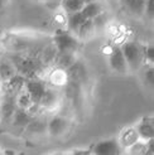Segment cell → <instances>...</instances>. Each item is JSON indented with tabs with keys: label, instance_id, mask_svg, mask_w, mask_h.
Here are the masks:
<instances>
[{
	"label": "cell",
	"instance_id": "10",
	"mask_svg": "<svg viewBox=\"0 0 154 155\" xmlns=\"http://www.w3.org/2000/svg\"><path fill=\"white\" fill-rule=\"evenodd\" d=\"M68 121L65 119V117H61V116H57V117L52 119L48 124V131L49 134L53 136V137H58L61 135H63L67 129H68Z\"/></svg>",
	"mask_w": 154,
	"mask_h": 155
},
{
	"label": "cell",
	"instance_id": "1",
	"mask_svg": "<svg viewBox=\"0 0 154 155\" xmlns=\"http://www.w3.org/2000/svg\"><path fill=\"white\" fill-rule=\"evenodd\" d=\"M129 72H136L142 68L145 59V48L136 42H128L121 47Z\"/></svg>",
	"mask_w": 154,
	"mask_h": 155
},
{
	"label": "cell",
	"instance_id": "20",
	"mask_svg": "<svg viewBox=\"0 0 154 155\" xmlns=\"http://www.w3.org/2000/svg\"><path fill=\"white\" fill-rule=\"evenodd\" d=\"M61 4H62L63 9L68 14L70 13H76V12H81V9L85 5L83 0H62Z\"/></svg>",
	"mask_w": 154,
	"mask_h": 155
},
{
	"label": "cell",
	"instance_id": "24",
	"mask_svg": "<svg viewBox=\"0 0 154 155\" xmlns=\"http://www.w3.org/2000/svg\"><path fill=\"white\" fill-rule=\"evenodd\" d=\"M145 9H147L148 17L153 18V0H148V3H145Z\"/></svg>",
	"mask_w": 154,
	"mask_h": 155
},
{
	"label": "cell",
	"instance_id": "25",
	"mask_svg": "<svg viewBox=\"0 0 154 155\" xmlns=\"http://www.w3.org/2000/svg\"><path fill=\"white\" fill-rule=\"evenodd\" d=\"M8 2H9V0H0V18L3 17V14H4L5 9H6Z\"/></svg>",
	"mask_w": 154,
	"mask_h": 155
},
{
	"label": "cell",
	"instance_id": "6",
	"mask_svg": "<svg viewBox=\"0 0 154 155\" xmlns=\"http://www.w3.org/2000/svg\"><path fill=\"white\" fill-rule=\"evenodd\" d=\"M121 150L122 148L120 146L116 139L100 141L94 146V154H97V155H116V154H120Z\"/></svg>",
	"mask_w": 154,
	"mask_h": 155
},
{
	"label": "cell",
	"instance_id": "4",
	"mask_svg": "<svg viewBox=\"0 0 154 155\" xmlns=\"http://www.w3.org/2000/svg\"><path fill=\"white\" fill-rule=\"evenodd\" d=\"M109 64L111 67L112 71H115L119 74H128L129 73V68L126 64L125 57L122 54V51L120 47H114L110 57H109Z\"/></svg>",
	"mask_w": 154,
	"mask_h": 155
},
{
	"label": "cell",
	"instance_id": "22",
	"mask_svg": "<svg viewBox=\"0 0 154 155\" xmlns=\"http://www.w3.org/2000/svg\"><path fill=\"white\" fill-rule=\"evenodd\" d=\"M129 153L130 154H147V141L139 139L133 145L129 146Z\"/></svg>",
	"mask_w": 154,
	"mask_h": 155
},
{
	"label": "cell",
	"instance_id": "17",
	"mask_svg": "<svg viewBox=\"0 0 154 155\" xmlns=\"http://www.w3.org/2000/svg\"><path fill=\"white\" fill-rule=\"evenodd\" d=\"M101 12H102V5L100 3H97V2H92V3L85 4L83 8L81 9V13L85 15V18L86 19H94Z\"/></svg>",
	"mask_w": 154,
	"mask_h": 155
},
{
	"label": "cell",
	"instance_id": "11",
	"mask_svg": "<svg viewBox=\"0 0 154 155\" xmlns=\"http://www.w3.org/2000/svg\"><path fill=\"white\" fill-rule=\"evenodd\" d=\"M138 140H139V135H138L136 130L132 129V127H126L120 133L118 141L121 148H129L130 145H133Z\"/></svg>",
	"mask_w": 154,
	"mask_h": 155
},
{
	"label": "cell",
	"instance_id": "5",
	"mask_svg": "<svg viewBox=\"0 0 154 155\" xmlns=\"http://www.w3.org/2000/svg\"><path fill=\"white\" fill-rule=\"evenodd\" d=\"M24 86H25V91L28 92L30 100H32V102L39 105L41 100L45 92V88H47L45 87V83L38 80H29V81H25Z\"/></svg>",
	"mask_w": 154,
	"mask_h": 155
},
{
	"label": "cell",
	"instance_id": "3",
	"mask_svg": "<svg viewBox=\"0 0 154 155\" xmlns=\"http://www.w3.org/2000/svg\"><path fill=\"white\" fill-rule=\"evenodd\" d=\"M56 47L61 54H75L79 49V41L70 32H58L53 38Z\"/></svg>",
	"mask_w": 154,
	"mask_h": 155
},
{
	"label": "cell",
	"instance_id": "2",
	"mask_svg": "<svg viewBox=\"0 0 154 155\" xmlns=\"http://www.w3.org/2000/svg\"><path fill=\"white\" fill-rule=\"evenodd\" d=\"M35 42H37L35 38L33 37H28L25 34H13V33L4 34V38L2 39L3 47L10 52L27 51L30 47H33Z\"/></svg>",
	"mask_w": 154,
	"mask_h": 155
},
{
	"label": "cell",
	"instance_id": "16",
	"mask_svg": "<svg viewBox=\"0 0 154 155\" xmlns=\"http://www.w3.org/2000/svg\"><path fill=\"white\" fill-rule=\"evenodd\" d=\"M17 73H18L17 69H15L12 62H9V61L0 62V80H2V82H6Z\"/></svg>",
	"mask_w": 154,
	"mask_h": 155
},
{
	"label": "cell",
	"instance_id": "27",
	"mask_svg": "<svg viewBox=\"0 0 154 155\" xmlns=\"http://www.w3.org/2000/svg\"><path fill=\"white\" fill-rule=\"evenodd\" d=\"M48 2V4H51V5H55V6H57V5H61V2L62 0H47ZM49 5V6H51Z\"/></svg>",
	"mask_w": 154,
	"mask_h": 155
},
{
	"label": "cell",
	"instance_id": "21",
	"mask_svg": "<svg viewBox=\"0 0 154 155\" xmlns=\"http://www.w3.org/2000/svg\"><path fill=\"white\" fill-rule=\"evenodd\" d=\"M32 100H30L28 92H20V94L17 96V106L19 108H24V110H28V108L32 106Z\"/></svg>",
	"mask_w": 154,
	"mask_h": 155
},
{
	"label": "cell",
	"instance_id": "9",
	"mask_svg": "<svg viewBox=\"0 0 154 155\" xmlns=\"http://www.w3.org/2000/svg\"><path fill=\"white\" fill-rule=\"evenodd\" d=\"M15 110H17V96L4 95L2 105H0V116L4 120H9Z\"/></svg>",
	"mask_w": 154,
	"mask_h": 155
},
{
	"label": "cell",
	"instance_id": "14",
	"mask_svg": "<svg viewBox=\"0 0 154 155\" xmlns=\"http://www.w3.org/2000/svg\"><path fill=\"white\" fill-rule=\"evenodd\" d=\"M58 101H59V96H58L57 92L55 90L45 88V92H44V95H43L41 102H39V106L51 110V108L56 107L58 105Z\"/></svg>",
	"mask_w": 154,
	"mask_h": 155
},
{
	"label": "cell",
	"instance_id": "13",
	"mask_svg": "<svg viewBox=\"0 0 154 155\" xmlns=\"http://www.w3.org/2000/svg\"><path fill=\"white\" fill-rule=\"evenodd\" d=\"M17 72L19 71V74L22 76H30V74H34L39 66L34 59H22L19 66H14Z\"/></svg>",
	"mask_w": 154,
	"mask_h": 155
},
{
	"label": "cell",
	"instance_id": "8",
	"mask_svg": "<svg viewBox=\"0 0 154 155\" xmlns=\"http://www.w3.org/2000/svg\"><path fill=\"white\" fill-rule=\"evenodd\" d=\"M136 133L140 140L147 141L154 136V121L152 116H145L136 125Z\"/></svg>",
	"mask_w": 154,
	"mask_h": 155
},
{
	"label": "cell",
	"instance_id": "19",
	"mask_svg": "<svg viewBox=\"0 0 154 155\" xmlns=\"http://www.w3.org/2000/svg\"><path fill=\"white\" fill-rule=\"evenodd\" d=\"M129 12L135 15H142L145 10V0H125Z\"/></svg>",
	"mask_w": 154,
	"mask_h": 155
},
{
	"label": "cell",
	"instance_id": "18",
	"mask_svg": "<svg viewBox=\"0 0 154 155\" xmlns=\"http://www.w3.org/2000/svg\"><path fill=\"white\" fill-rule=\"evenodd\" d=\"M13 116H14V124L17 126L25 127V126H28V124H30L29 114L27 112V110H24V108H19L18 107V110L14 111Z\"/></svg>",
	"mask_w": 154,
	"mask_h": 155
},
{
	"label": "cell",
	"instance_id": "23",
	"mask_svg": "<svg viewBox=\"0 0 154 155\" xmlns=\"http://www.w3.org/2000/svg\"><path fill=\"white\" fill-rule=\"evenodd\" d=\"M154 49H153V45H149V47L145 49V58L148 59V62L149 63H152L153 64V59H154Z\"/></svg>",
	"mask_w": 154,
	"mask_h": 155
},
{
	"label": "cell",
	"instance_id": "26",
	"mask_svg": "<svg viewBox=\"0 0 154 155\" xmlns=\"http://www.w3.org/2000/svg\"><path fill=\"white\" fill-rule=\"evenodd\" d=\"M147 80H148V83L150 84V86H153V67L148 69V72H147Z\"/></svg>",
	"mask_w": 154,
	"mask_h": 155
},
{
	"label": "cell",
	"instance_id": "15",
	"mask_svg": "<svg viewBox=\"0 0 154 155\" xmlns=\"http://www.w3.org/2000/svg\"><path fill=\"white\" fill-rule=\"evenodd\" d=\"M95 33V24H94V20L92 19H86L85 20L81 27L77 30V37H79L80 41H86L89 38H91Z\"/></svg>",
	"mask_w": 154,
	"mask_h": 155
},
{
	"label": "cell",
	"instance_id": "28",
	"mask_svg": "<svg viewBox=\"0 0 154 155\" xmlns=\"http://www.w3.org/2000/svg\"><path fill=\"white\" fill-rule=\"evenodd\" d=\"M92 2H97V0H83V3H85V4H87V3H92Z\"/></svg>",
	"mask_w": 154,
	"mask_h": 155
},
{
	"label": "cell",
	"instance_id": "12",
	"mask_svg": "<svg viewBox=\"0 0 154 155\" xmlns=\"http://www.w3.org/2000/svg\"><path fill=\"white\" fill-rule=\"evenodd\" d=\"M86 20L85 15L81 12H76V13H70L67 18V29L68 32L72 33L73 35L77 34V30L81 27L82 23Z\"/></svg>",
	"mask_w": 154,
	"mask_h": 155
},
{
	"label": "cell",
	"instance_id": "7",
	"mask_svg": "<svg viewBox=\"0 0 154 155\" xmlns=\"http://www.w3.org/2000/svg\"><path fill=\"white\" fill-rule=\"evenodd\" d=\"M24 83H25L24 76L17 73L15 76H13L10 80H8L6 82H3V84H4L3 90L5 92V95L18 96L22 92L23 87H24Z\"/></svg>",
	"mask_w": 154,
	"mask_h": 155
}]
</instances>
